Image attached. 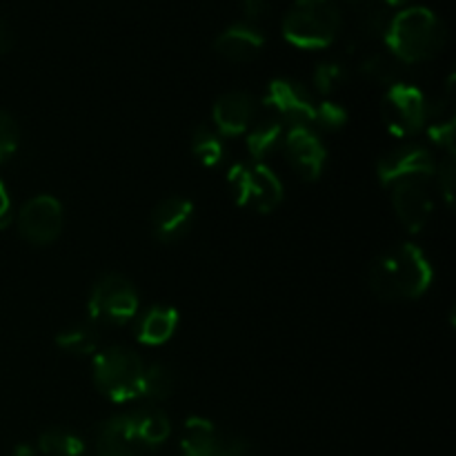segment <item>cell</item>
Segmentation results:
<instances>
[{"label": "cell", "instance_id": "6da1fadb", "mask_svg": "<svg viewBox=\"0 0 456 456\" xmlns=\"http://www.w3.org/2000/svg\"><path fill=\"white\" fill-rule=\"evenodd\" d=\"M432 283V265L417 245H399L381 254L368 270V285L381 301H412Z\"/></svg>", "mask_w": 456, "mask_h": 456}, {"label": "cell", "instance_id": "7a4b0ae2", "mask_svg": "<svg viewBox=\"0 0 456 456\" xmlns=\"http://www.w3.org/2000/svg\"><path fill=\"white\" fill-rule=\"evenodd\" d=\"M387 52L403 65L426 62L448 43L444 20L428 7H410L396 13L386 31Z\"/></svg>", "mask_w": 456, "mask_h": 456}, {"label": "cell", "instance_id": "3957f363", "mask_svg": "<svg viewBox=\"0 0 456 456\" xmlns=\"http://www.w3.org/2000/svg\"><path fill=\"white\" fill-rule=\"evenodd\" d=\"M341 22L334 0H297L285 13L283 36L298 49H323L337 40Z\"/></svg>", "mask_w": 456, "mask_h": 456}, {"label": "cell", "instance_id": "277c9868", "mask_svg": "<svg viewBox=\"0 0 456 456\" xmlns=\"http://www.w3.org/2000/svg\"><path fill=\"white\" fill-rule=\"evenodd\" d=\"M142 361L127 347H110L94 359V383L114 403L136 399L142 377Z\"/></svg>", "mask_w": 456, "mask_h": 456}, {"label": "cell", "instance_id": "5b68a950", "mask_svg": "<svg viewBox=\"0 0 456 456\" xmlns=\"http://www.w3.org/2000/svg\"><path fill=\"white\" fill-rule=\"evenodd\" d=\"M230 190L236 205L258 214H270L283 200V183L263 163H239L230 169Z\"/></svg>", "mask_w": 456, "mask_h": 456}, {"label": "cell", "instance_id": "8992f818", "mask_svg": "<svg viewBox=\"0 0 456 456\" xmlns=\"http://www.w3.org/2000/svg\"><path fill=\"white\" fill-rule=\"evenodd\" d=\"M138 312V292L123 274H105L96 281L87 301L92 323L123 325Z\"/></svg>", "mask_w": 456, "mask_h": 456}, {"label": "cell", "instance_id": "52a82bcc", "mask_svg": "<svg viewBox=\"0 0 456 456\" xmlns=\"http://www.w3.org/2000/svg\"><path fill=\"white\" fill-rule=\"evenodd\" d=\"M381 110L383 120L395 136H414L428 123V101L414 85L399 83L387 87Z\"/></svg>", "mask_w": 456, "mask_h": 456}, {"label": "cell", "instance_id": "ba28073f", "mask_svg": "<svg viewBox=\"0 0 456 456\" xmlns=\"http://www.w3.org/2000/svg\"><path fill=\"white\" fill-rule=\"evenodd\" d=\"M435 156L428 147L414 145V142L387 151L377 165V176L383 187H395L405 181L428 183L435 176Z\"/></svg>", "mask_w": 456, "mask_h": 456}, {"label": "cell", "instance_id": "9c48e42d", "mask_svg": "<svg viewBox=\"0 0 456 456\" xmlns=\"http://www.w3.org/2000/svg\"><path fill=\"white\" fill-rule=\"evenodd\" d=\"M65 212L53 196H36L22 205L18 214V234L31 245H49L61 236Z\"/></svg>", "mask_w": 456, "mask_h": 456}, {"label": "cell", "instance_id": "30bf717a", "mask_svg": "<svg viewBox=\"0 0 456 456\" xmlns=\"http://www.w3.org/2000/svg\"><path fill=\"white\" fill-rule=\"evenodd\" d=\"M265 105L274 111V118L289 127H310L314 123V101L301 83L289 78H274L267 87Z\"/></svg>", "mask_w": 456, "mask_h": 456}, {"label": "cell", "instance_id": "8fae6325", "mask_svg": "<svg viewBox=\"0 0 456 456\" xmlns=\"http://www.w3.org/2000/svg\"><path fill=\"white\" fill-rule=\"evenodd\" d=\"M183 456H252V445L240 436H223L208 419L194 417L185 423L181 441Z\"/></svg>", "mask_w": 456, "mask_h": 456}, {"label": "cell", "instance_id": "7c38bea8", "mask_svg": "<svg viewBox=\"0 0 456 456\" xmlns=\"http://www.w3.org/2000/svg\"><path fill=\"white\" fill-rule=\"evenodd\" d=\"M283 151L289 165L305 181H316L323 174L328 151L310 127H292L283 141Z\"/></svg>", "mask_w": 456, "mask_h": 456}, {"label": "cell", "instance_id": "4fadbf2b", "mask_svg": "<svg viewBox=\"0 0 456 456\" xmlns=\"http://www.w3.org/2000/svg\"><path fill=\"white\" fill-rule=\"evenodd\" d=\"M194 223V203L183 196L160 200L151 212V230L160 243H178L185 239Z\"/></svg>", "mask_w": 456, "mask_h": 456}, {"label": "cell", "instance_id": "5bb4252c", "mask_svg": "<svg viewBox=\"0 0 456 456\" xmlns=\"http://www.w3.org/2000/svg\"><path fill=\"white\" fill-rule=\"evenodd\" d=\"M392 205L399 221L408 227V232L417 234L428 225L432 214V200L426 190V183L405 181L392 187Z\"/></svg>", "mask_w": 456, "mask_h": 456}, {"label": "cell", "instance_id": "9a60e30c", "mask_svg": "<svg viewBox=\"0 0 456 456\" xmlns=\"http://www.w3.org/2000/svg\"><path fill=\"white\" fill-rule=\"evenodd\" d=\"M145 445L138 439L129 414L110 419L96 435V456H145Z\"/></svg>", "mask_w": 456, "mask_h": 456}, {"label": "cell", "instance_id": "2e32d148", "mask_svg": "<svg viewBox=\"0 0 456 456\" xmlns=\"http://www.w3.org/2000/svg\"><path fill=\"white\" fill-rule=\"evenodd\" d=\"M256 101L248 92H227L214 105V125L221 136H239L252 125Z\"/></svg>", "mask_w": 456, "mask_h": 456}, {"label": "cell", "instance_id": "e0dca14e", "mask_svg": "<svg viewBox=\"0 0 456 456\" xmlns=\"http://www.w3.org/2000/svg\"><path fill=\"white\" fill-rule=\"evenodd\" d=\"M265 38L252 22L232 25L214 40V52L230 62H249L261 53Z\"/></svg>", "mask_w": 456, "mask_h": 456}, {"label": "cell", "instance_id": "ac0fdd59", "mask_svg": "<svg viewBox=\"0 0 456 456\" xmlns=\"http://www.w3.org/2000/svg\"><path fill=\"white\" fill-rule=\"evenodd\" d=\"M178 328V312L169 305L150 307L136 323V338L142 346H163Z\"/></svg>", "mask_w": 456, "mask_h": 456}, {"label": "cell", "instance_id": "d6986e66", "mask_svg": "<svg viewBox=\"0 0 456 456\" xmlns=\"http://www.w3.org/2000/svg\"><path fill=\"white\" fill-rule=\"evenodd\" d=\"M129 417H132L134 430H136L138 439L145 445L147 452L159 448V445H163L169 439L172 423L159 408H141L136 412H129Z\"/></svg>", "mask_w": 456, "mask_h": 456}, {"label": "cell", "instance_id": "ffe728a7", "mask_svg": "<svg viewBox=\"0 0 456 456\" xmlns=\"http://www.w3.org/2000/svg\"><path fill=\"white\" fill-rule=\"evenodd\" d=\"M281 142H283V123L276 120L274 116L258 120L252 132L248 134V151L256 163L270 156Z\"/></svg>", "mask_w": 456, "mask_h": 456}, {"label": "cell", "instance_id": "44dd1931", "mask_svg": "<svg viewBox=\"0 0 456 456\" xmlns=\"http://www.w3.org/2000/svg\"><path fill=\"white\" fill-rule=\"evenodd\" d=\"M361 71H363L365 78L377 85H386V87L403 83V62L392 56L390 52H379L368 56L361 65Z\"/></svg>", "mask_w": 456, "mask_h": 456}, {"label": "cell", "instance_id": "7402d4cb", "mask_svg": "<svg viewBox=\"0 0 456 456\" xmlns=\"http://www.w3.org/2000/svg\"><path fill=\"white\" fill-rule=\"evenodd\" d=\"M191 154L205 167H218L223 163V156H225L221 134L214 132L208 125H199L191 134Z\"/></svg>", "mask_w": 456, "mask_h": 456}, {"label": "cell", "instance_id": "603a6c76", "mask_svg": "<svg viewBox=\"0 0 456 456\" xmlns=\"http://www.w3.org/2000/svg\"><path fill=\"white\" fill-rule=\"evenodd\" d=\"M174 392V374L165 365L154 363L142 370L141 386H138V396L147 401H165Z\"/></svg>", "mask_w": 456, "mask_h": 456}, {"label": "cell", "instance_id": "cb8c5ba5", "mask_svg": "<svg viewBox=\"0 0 456 456\" xmlns=\"http://www.w3.org/2000/svg\"><path fill=\"white\" fill-rule=\"evenodd\" d=\"M38 450L45 456H83L85 441L69 430L53 428L40 435Z\"/></svg>", "mask_w": 456, "mask_h": 456}, {"label": "cell", "instance_id": "d4e9b609", "mask_svg": "<svg viewBox=\"0 0 456 456\" xmlns=\"http://www.w3.org/2000/svg\"><path fill=\"white\" fill-rule=\"evenodd\" d=\"M56 343L61 350L69 352L74 356L94 354L98 350V332L94 325H76V328L58 334Z\"/></svg>", "mask_w": 456, "mask_h": 456}, {"label": "cell", "instance_id": "484cf974", "mask_svg": "<svg viewBox=\"0 0 456 456\" xmlns=\"http://www.w3.org/2000/svg\"><path fill=\"white\" fill-rule=\"evenodd\" d=\"M346 78H347L346 67L337 61H325L314 69V87L316 92L323 94V96H328V94H332L334 89L341 87V85L346 83Z\"/></svg>", "mask_w": 456, "mask_h": 456}, {"label": "cell", "instance_id": "4316f807", "mask_svg": "<svg viewBox=\"0 0 456 456\" xmlns=\"http://www.w3.org/2000/svg\"><path fill=\"white\" fill-rule=\"evenodd\" d=\"M392 18L387 16L386 9L377 7V4H368L363 3V9H361L359 16V29L361 34L368 36V38H379L383 36L386 38V31L390 27Z\"/></svg>", "mask_w": 456, "mask_h": 456}, {"label": "cell", "instance_id": "83f0119b", "mask_svg": "<svg viewBox=\"0 0 456 456\" xmlns=\"http://www.w3.org/2000/svg\"><path fill=\"white\" fill-rule=\"evenodd\" d=\"M314 123L319 125V127L328 129V132H337V129L346 127L347 111L343 110L338 102L325 101V102H321V105H316Z\"/></svg>", "mask_w": 456, "mask_h": 456}, {"label": "cell", "instance_id": "f1b7e54d", "mask_svg": "<svg viewBox=\"0 0 456 456\" xmlns=\"http://www.w3.org/2000/svg\"><path fill=\"white\" fill-rule=\"evenodd\" d=\"M18 142H20V132H18L16 120L7 111L0 110V163L12 159L13 151L18 150Z\"/></svg>", "mask_w": 456, "mask_h": 456}, {"label": "cell", "instance_id": "f546056e", "mask_svg": "<svg viewBox=\"0 0 456 456\" xmlns=\"http://www.w3.org/2000/svg\"><path fill=\"white\" fill-rule=\"evenodd\" d=\"M454 116L452 118H441L432 120L430 125V138L439 147L450 151V156H454Z\"/></svg>", "mask_w": 456, "mask_h": 456}, {"label": "cell", "instance_id": "4dcf8cb0", "mask_svg": "<svg viewBox=\"0 0 456 456\" xmlns=\"http://www.w3.org/2000/svg\"><path fill=\"white\" fill-rule=\"evenodd\" d=\"M435 174H439V190L444 194L445 203L452 208L454 203V183H456V163H454V156H448L444 163L439 165Z\"/></svg>", "mask_w": 456, "mask_h": 456}, {"label": "cell", "instance_id": "1f68e13d", "mask_svg": "<svg viewBox=\"0 0 456 456\" xmlns=\"http://www.w3.org/2000/svg\"><path fill=\"white\" fill-rule=\"evenodd\" d=\"M272 7V0H243V9H245V16L249 20H258V18L265 16Z\"/></svg>", "mask_w": 456, "mask_h": 456}, {"label": "cell", "instance_id": "d6a6232c", "mask_svg": "<svg viewBox=\"0 0 456 456\" xmlns=\"http://www.w3.org/2000/svg\"><path fill=\"white\" fill-rule=\"evenodd\" d=\"M12 221V199L7 194V187L0 181V230Z\"/></svg>", "mask_w": 456, "mask_h": 456}, {"label": "cell", "instance_id": "836d02e7", "mask_svg": "<svg viewBox=\"0 0 456 456\" xmlns=\"http://www.w3.org/2000/svg\"><path fill=\"white\" fill-rule=\"evenodd\" d=\"M12 45H13L12 31H9L7 27H4V22L0 20V56L9 52V49H12Z\"/></svg>", "mask_w": 456, "mask_h": 456}, {"label": "cell", "instance_id": "e575fe53", "mask_svg": "<svg viewBox=\"0 0 456 456\" xmlns=\"http://www.w3.org/2000/svg\"><path fill=\"white\" fill-rule=\"evenodd\" d=\"M12 456H36V450L31 448L29 444H20L16 445V450H13Z\"/></svg>", "mask_w": 456, "mask_h": 456}, {"label": "cell", "instance_id": "d590c367", "mask_svg": "<svg viewBox=\"0 0 456 456\" xmlns=\"http://www.w3.org/2000/svg\"><path fill=\"white\" fill-rule=\"evenodd\" d=\"M383 3H386V4H401V3H405V0H383Z\"/></svg>", "mask_w": 456, "mask_h": 456}, {"label": "cell", "instance_id": "8d00e7d4", "mask_svg": "<svg viewBox=\"0 0 456 456\" xmlns=\"http://www.w3.org/2000/svg\"><path fill=\"white\" fill-rule=\"evenodd\" d=\"M347 3H354V4H363V3H368V0H347Z\"/></svg>", "mask_w": 456, "mask_h": 456}]
</instances>
